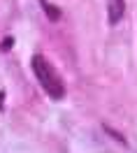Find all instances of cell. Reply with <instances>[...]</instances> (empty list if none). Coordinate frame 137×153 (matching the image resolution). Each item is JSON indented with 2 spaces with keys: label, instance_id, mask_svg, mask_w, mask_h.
Returning <instances> with one entry per match:
<instances>
[{
  "label": "cell",
  "instance_id": "obj_1",
  "mask_svg": "<svg viewBox=\"0 0 137 153\" xmlns=\"http://www.w3.org/2000/svg\"><path fill=\"white\" fill-rule=\"evenodd\" d=\"M30 67H33V74L37 76L42 91H44L51 100L58 102V100L65 97V81H63V76L56 72V67L51 65V60L47 56L35 53V56L30 58Z\"/></svg>",
  "mask_w": 137,
  "mask_h": 153
},
{
  "label": "cell",
  "instance_id": "obj_4",
  "mask_svg": "<svg viewBox=\"0 0 137 153\" xmlns=\"http://www.w3.org/2000/svg\"><path fill=\"white\" fill-rule=\"evenodd\" d=\"M12 44H14V39H12V37H10V39H5V42H2V51H7Z\"/></svg>",
  "mask_w": 137,
  "mask_h": 153
},
{
  "label": "cell",
  "instance_id": "obj_2",
  "mask_svg": "<svg viewBox=\"0 0 137 153\" xmlns=\"http://www.w3.org/2000/svg\"><path fill=\"white\" fill-rule=\"evenodd\" d=\"M126 14V0H107V21L109 26H118Z\"/></svg>",
  "mask_w": 137,
  "mask_h": 153
},
{
  "label": "cell",
  "instance_id": "obj_3",
  "mask_svg": "<svg viewBox=\"0 0 137 153\" xmlns=\"http://www.w3.org/2000/svg\"><path fill=\"white\" fill-rule=\"evenodd\" d=\"M39 5L44 7V14L49 16V21H58L60 19V14H63V10H60L58 5H51L49 0H37Z\"/></svg>",
  "mask_w": 137,
  "mask_h": 153
},
{
  "label": "cell",
  "instance_id": "obj_5",
  "mask_svg": "<svg viewBox=\"0 0 137 153\" xmlns=\"http://www.w3.org/2000/svg\"><path fill=\"white\" fill-rule=\"evenodd\" d=\"M0 109H2V93H0Z\"/></svg>",
  "mask_w": 137,
  "mask_h": 153
}]
</instances>
